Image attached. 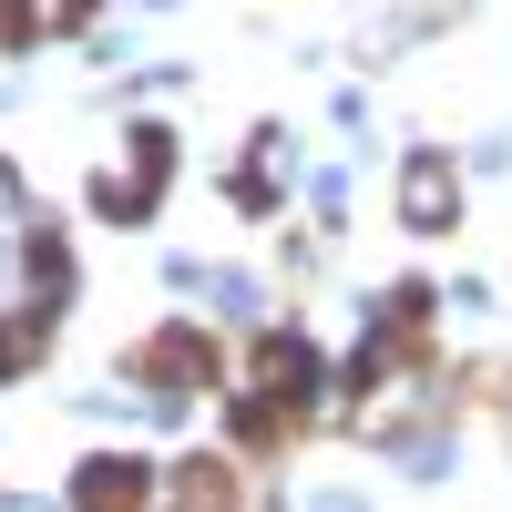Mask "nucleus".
Segmentation results:
<instances>
[{"instance_id": "obj_1", "label": "nucleus", "mask_w": 512, "mask_h": 512, "mask_svg": "<svg viewBox=\"0 0 512 512\" xmlns=\"http://www.w3.org/2000/svg\"><path fill=\"white\" fill-rule=\"evenodd\" d=\"M144 379H154V400H185V390H205V379H216V349H205L195 328H164L154 349H144Z\"/></svg>"}, {"instance_id": "obj_2", "label": "nucleus", "mask_w": 512, "mask_h": 512, "mask_svg": "<svg viewBox=\"0 0 512 512\" xmlns=\"http://www.w3.org/2000/svg\"><path fill=\"white\" fill-rule=\"evenodd\" d=\"M256 390H267V410H297L318 390V359L297 349V338H267V349H256Z\"/></svg>"}, {"instance_id": "obj_3", "label": "nucleus", "mask_w": 512, "mask_h": 512, "mask_svg": "<svg viewBox=\"0 0 512 512\" xmlns=\"http://www.w3.org/2000/svg\"><path fill=\"white\" fill-rule=\"evenodd\" d=\"M144 492H154L144 461H82V482H72V502H82V512H134Z\"/></svg>"}, {"instance_id": "obj_4", "label": "nucleus", "mask_w": 512, "mask_h": 512, "mask_svg": "<svg viewBox=\"0 0 512 512\" xmlns=\"http://www.w3.org/2000/svg\"><path fill=\"white\" fill-rule=\"evenodd\" d=\"M441 216H451V164L420 154V164H410V226H441Z\"/></svg>"}]
</instances>
